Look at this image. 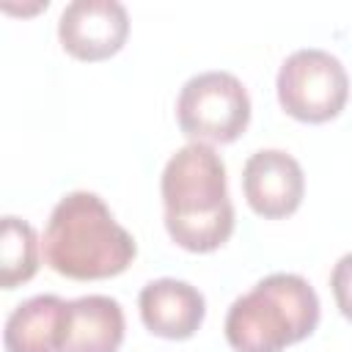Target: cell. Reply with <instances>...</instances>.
I'll return each instance as SVG.
<instances>
[{
    "label": "cell",
    "mask_w": 352,
    "mask_h": 352,
    "mask_svg": "<svg viewBox=\"0 0 352 352\" xmlns=\"http://www.w3.org/2000/svg\"><path fill=\"white\" fill-rule=\"evenodd\" d=\"M165 228L190 253L217 250L234 231V204L228 198L226 165L206 143L182 146L162 168L160 179Z\"/></svg>",
    "instance_id": "1"
},
{
    "label": "cell",
    "mask_w": 352,
    "mask_h": 352,
    "mask_svg": "<svg viewBox=\"0 0 352 352\" xmlns=\"http://www.w3.org/2000/svg\"><path fill=\"white\" fill-rule=\"evenodd\" d=\"M41 248L44 261L72 280L121 275L138 253L132 234L118 226L110 206L88 190H74L55 204Z\"/></svg>",
    "instance_id": "2"
},
{
    "label": "cell",
    "mask_w": 352,
    "mask_h": 352,
    "mask_svg": "<svg viewBox=\"0 0 352 352\" xmlns=\"http://www.w3.org/2000/svg\"><path fill=\"white\" fill-rule=\"evenodd\" d=\"M319 324V297L297 272H272L236 297L226 314V341L234 352H283Z\"/></svg>",
    "instance_id": "3"
},
{
    "label": "cell",
    "mask_w": 352,
    "mask_h": 352,
    "mask_svg": "<svg viewBox=\"0 0 352 352\" xmlns=\"http://www.w3.org/2000/svg\"><path fill=\"white\" fill-rule=\"evenodd\" d=\"M179 126L192 143H231L250 124V96L231 72L192 74L176 99Z\"/></svg>",
    "instance_id": "4"
},
{
    "label": "cell",
    "mask_w": 352,
    "mask_h": 352,
    "mask_svg": "<svg viewBox=\"0 0 352 352\" xmlns=\"http://www.w3.org/2000/svg\"><path fill=\"white\" fill-rule=\"evenodd\" d=\"M280 107L305 124H324L336 118L349 99V74L344 63L316 47L294 50L278 69Z\"/></svg>",
    "instance_id": "5"
},
{
    "label": "cell",
    "mask_w": 352,
    "mask_h": 352,
    "mask_svg": "<svg viewBox=\"0 0 352 352\" xmlns=\"http://www.w3.org/2000/svg\"><path fill=\"white\" fill-rule=\"evenodd\" d=\"M129 36V16L118 0H74L60 11L58 38L80 60L116 55Z\"/></svg>",
    "instance_id": "6"
},
{
    "label": "cell",
    "mask_w": 352,
    "mask_h": 352,
    "mask_svg": "<svg viewBox=\"0 0 352 352\" xmlns=\"http://www.w3.org/2000/svg\"><path fill=\"white\" fill-rule=\"evenodd\" d=\"M242 190L256 214L278 220L300 209L305 195V176L292 154L280 148H261L250 154L242 168Z\"/></svg>",
    "instance_id": "7"
},
{
    "label": "cell",
    "mask_w": 352,
    "mask_h": 352,
    "mask_svg": "<svg viewBox=\"0 0 352 352\" xmlns=\"http://www.w3.org/2000/svg\"><path fill=\"white\" fill-rule=\"evenodd\" d=\"M138 308H140L143 324L154 336L170 338V341L190 338L206 316L204 294L192 283L176 280V278H157L146 283L140 289Z\"/></svg>",
    "instance_id": "8"
},
{
    "label": "cell",
    "mask_w": 352,
    "mask_h": 352,
    "mask_svg": "<svg viewBox=\"0 0 352 352\" xmlns=\"http://www.w3.org/2000/svg\"><path fill=\"white\" fill-rule=\"evenodd\" d=\"M124 341V311L107 294L66 302L58 352H116Z\"/></svg>",
    "instance_id": "9"
},
{
    "label": "cell",
    "mask_w": 352,
    "mask_h": 352,
    "mask_svg": "<svg viewBox=\"0 0 352 352\" xmlns=\"http://www.w3.org/2000/svg\"><path fill=\"white\" fill-rule=\"evenodd\" d=\"M66 302L58 294H36L19 302L3 330L6 352H58Z\"/></svg>",
    "instance_id": "10"
},
{
    "label": "cell",
    "mask_w": 352,
    "mask_h": 352,
    "mask_svg": "<svg viewBox=\"0 0 352 352\" xmlns=\"http://www.w3.org/2000/svg\"><path fill=\"white\" fill-rule=\"evenodd\" d=\"M38 270V236L28 220L14 214L3 217L0 226V283L3 289H16L28 283Z\"/></svg>",
    "instance_id": "11"
},
{
    "label": "cell",
    "mask_w": 352,
    "mask_h": 352,
    "mask_svg": "<svg viewBox=\"0 0 352 352\" xmlns=\"http://www.w3.org/2000/svg\"><path fill=\"white\" fill-rule=\"evenodd\" d=\"M330 289H333L338 311L352 322V253H344L336 261L330 272Z\"/></svg>",
    "instance_id": "12"
}]
</instances>
